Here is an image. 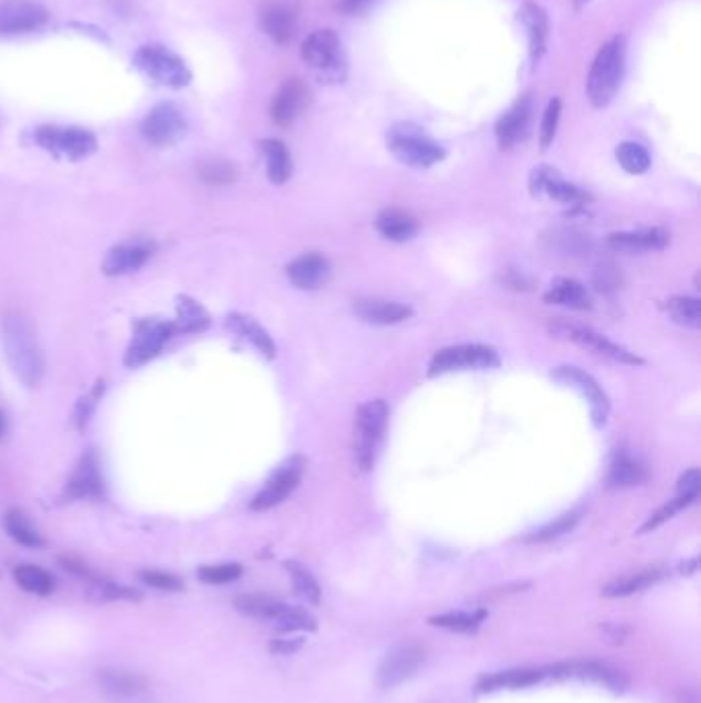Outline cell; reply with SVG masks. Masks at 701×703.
Listing matches in <instances>:
<instances>
[{"label":"cell","instance_id":"6da1fadb","mask_svg":"<svg viewBox=\"0 0 701 703\" xmlns=\"http://www.w3.org/2000/svg\"><path fill=\"white\" fill-rule=\"evenodd\" d=\"M3 346L13 375L29 389L40 387L46 377V356L33 323L21 313L3 319Z\"/></svg>","mask_w":701,"mask_h":703},{"label":"cell","instance_id":"7a4b0ae2","mask_svg":"<svg viewBox=\"0 0 701 703\" xmlns=\"http://www.w3.org/2000/svg\"><path fill=\"white\" fill-rule=\"evenodd\" d=\"M33 142L52 157L70 163L93 157L99 148L97 136L81 126H38L33 130Z\"/></svg>","mask_w":701,"mask_h":703},{"label":"cell","instance_id":"3957f363","mask_svg":"<svg viewBox=\"0 0 701 703\" xmlns=\"http://www.w3.org/2000/svg\"><path fill=\"white\" fill-rule=\"evenodd\" d=\"M625 52V37L617 35L597 54L588 74V99L595 107L609 105L619 91L625 70Z\"/></svg>","mask_w":701,"mask_h":703},{"label":"cell","instance_id":"277c9868","mask_svg":"<svg viewBox=\"0 0 701 703\" xmlns=\"http://www.w3.org/2000/svg\"><path fill=\"white\" fill-rule=\"evenodd\" d=\"M132 62L144 77H149L161 87L179 91L192 83V70L188 68L186 60L161 44L140 46Z\"/></svg>","mask_w":701,"mask_h":703},{"label":"cell","instance_id":"5b68a950","mask_svg":"<svg viewBox=\"0 0 701 703\" xmlns=\"http://www.w3.org/2000/svg\"><path fill=\"white\" fill-rule=\"evenodd\" d=\"M391 153L405 165L426 169L445 159V151L414 124H397L387 134Z\"/></svg>","mask_w":701,"mask_h":703},{"label":"cell","instance_id":"8992f818","mask_svg":"<svg viewBox=\"0 0 701 703\" xmlns=\"http://www.w3.org/2000/svg\"><path fill=\"white\" fill-rule=\"evenodd\" d=\"M389 420V405L383 399L368 401L360 407L356 418V461L362 471H368L379 455Z\"/></svg>","mask_w":701,"mask_h":703},{"label":"cell","instance_id":"52a82bcc","mask_svg":"<svg viewBox=\"0 0 701 703\" xmlns=\"http://www.w3.org/2000/svg\"><path fill=\"white\" fill-rule=\"evenodd\" d=\"M175 336L171 321L159 319V317H146L138 319L132 329V338L124 354V364L128 368H138L144 366L146 362H151L157 358L163 348L169 344V340Z\"/></svg>","mask_w":701,"mask_h":703},{"label":"cell","instance_id":"ba28073f","mask_svg":"<svg viewBox=\"0 0 701 703\" xmlns=\"http://www.w3.org/2000/svg\"><path fill=\"white\" fill-rule=\"evenodd\" d=\"M545 671V681H588L603 685L615 693H621L627 689V679L623 673L613 669L607 662H597V660H570V662H558L551 666H543Z\"/></svg>","mask_w":701,"mask_h":703},{"label":"cell","instance_id":"9c48e42d","mask_svg":"<svg viewBox=\"0 0 701 703\" xmlns=\"http://www.w3.org/2000/svg\"><path fill=\"white\" fill-rule=\"evenodd\" d=\"M500 364L498 352L490 346L482 344H461V346H451L434 354L428 366V375H447L453 370H484V368H494Z\"/></svg>","mask_w":701,"mask_h":703},{"label":"cell","instance_id":"30bf717a","mask_svg":"<svg viewBox=\"0 0 701 703\" xmlns=\"http://www.w3.org/2000/svg\"><path fill=\"white\" fill-rule=\"evenodd\" d=\"M424 660L426 652L420 644L401 642L383 656L375 681L381 689H393L405 681H410L422 669Z\"/></svg>","mask_w":701,"mask_h":703},{"label":"cell","instance_id":"8fae6325","mask_svg":"<svg viewBox=\"0 0 701 703\" xmlns=\"http://www.w3.org/2000/svg\"><path fill=\"white\" fill-rule=\"evenodd\" d=\"M140 132L149 144L157 148H167L186 136L188 122L186 116H183V111L175 103L165 101L155 105L149 114H146Z\"/></svg>","mask_w":701,"mask_h":703},{"label":"cell","instance_id":"7c38bea8","mask_svg":"<svg viewBox=\"0 0 701 703\" xmlns=\"http://www.w3.org/2000/svg\"><path fill=\"white\" fill-rule=\"evenodd\" d=\"M305 471V459L301 455H294L290 459H286L266 481V486L255 494V498L251 500V510L264 512L270 510L278 504H282L297 486L301 484V477Z\"/></svg>","mask_w":701,"mask_h":703},{"label":"cell","instance_id":"4fadbf2b","mask_svg":"<svg viewBox=\"0 0 701 703\" xmlns=\"http://www.w3.org/2000/svg\"><path fill=\"white\" fill-rule=\"evenodd\" d=\"M549 331L553 336L570 340L582 348L593 350L605 358H611L615 362H623V364H642V358L632 354L630 350H625L623 346L611 342L609 338H605L603 333H597L588 327L582 325H574V323H566V321H556L549 323Z\"/></svg>","mask_w":701,"mask_h":703},{"label":"cell","instance_id":"5bb4252c","mask_svg":"<svg viewBox=\"0 0 701 703\" xmlns=\"http://www.w3.org/2000/svg\"><path fill=\"white\" fill-rule=\"evenodd\" d=\"M301 56L313 70L325 74V77H338L344 64L340 37L331 29L311 33L301 48Z\"/></svg>","mask_w":701,"mask_h":703},{"label":"cell","instance_id":"9a60e30c","mask_svg":"<svg viewBox=\"0 0 701 703\" xmlns=\"http://www.w3.org/2000/svg\"><path fill=\"white\" fill-rule=\"evenodd\" d=\"M551 377L576 389L590 405V416H593V422L595 426H605L607 418H609V410H611V405H609V399L605 395V391L601 389V385L590 377L588 373H584L582 368L578 366H558L556 370H553Z\"/></svg>","mask_w":701,"mask_h":703},{"label":"cell","instance_id":"2e32d148","mask_svg":"<svg viewBox=\"0 0 701 703\" xmlns=\"http://www.w3.org/2000/svg\"><path fill=\"white\" fill-rule=\"evenodd\" d=\"M48 19V9L35 0H0V35L38 31Z\"/></svg>","mask_w":701,"mask_h":703},{"label":"cell","instance_id":"e0dca14e","mask_svg":"<svg viewBox=\"0 0 701 703\" xmlns=\"http://www.w3.org/2000/svg\"><path fill=\"white\" fill-rule=\"evenodd\" d=\"M105 492L101 463L95 451H87L66 479L64 496L68 500H97Z\"/></svg>","mask_w":701,"mask_h":703},{"label":"cell","instance_id":"ac0fdd59","mask_svg":"<svg viewBox=\"0 0 701 703\" xmlns=\"http://www.w3.org/2000/svg\"><path fill=\"white\" fill-rule=\"evenodd\" d=\"M531 192L535 196H547L564 204H582L588 200V194L576 185L562 179V175L551 167H539L531 175Z\"/></svg>","mask_w":701,"mask_h":703},{"label":"cell","instance_id":"d6986e66","mask_svg":"<svg viewBox=\"0 0 701 703\" xmlns=\"http://www.w3.org/2000/svg\"><path fill=\"white\" fill-rule=\"evenodd\" d=\"M151 255L153 251L144 243H120L107 251L101 270L109 278L128 276L132 272H138L142 266H146Z\"/></svg>","mask_w":701,"mask_h":703},{"label":"cell","instance_id":"ffe728a7","mask_svg":"<svg viewBox=\"0 0 701 703\" xmlns=\"http://www.w3.org/2000/svg\"><path fill=\"white\" fill-rule=\"evenodd\" d=\"M309 99V91L299 79H288L272 99L270 114L278 126H290L301 116Z\"/></svg>","mask_w":701,"mask_h":703},{"label":"cell","instance_id":"44dd1931","mask_svg":"<svg viewBox=\"0 0 701 703\" xmlns=\"http://www.w3.org/2000/svg\"><path fill=\"white\" fill-rule=\"evenodd\" d=\"M262 29L280 46L288 44L297 29V11L288 0H270L260 13Z\"/></svg>","mask_w":701,"mask_h":703},{"label":"cell","instance_id":"7402d4cb","mask_svg":"<svg viewBox=\"0 0 701 703\" xmlns=\"http://www.w3.org/2000/svg\"><path fill=\"white\" fill-rule=\"evenodd\" d=\"M329 262L319 253H303L288 264L286 274L290 282L301 290H315L329 278Z\"/></svg>","mask_w":701,"mask_h":703},{"label":"cell","instance_id":"603a6c76","mask_svg":"<svg viewBox=\"0 0 701 703\" xmlns=\"http://www.w3.org/2000/svg\"><path fill=\"white\" fill-rule=\"evenodd\" d=\"M354 313L360 321L371 325H397L414 315L408 305L383 299H360L354 303Z\"/></svg>","mask_w":701,"mask_h":703},{"label":"cell","instance_id":"cb8c5ba5","mask_svg":"<svg viewBox=\"0 0 701 703\" xmlns=\"http://www.w3.org/2000/svg\"><path fill=\"white\" fill-rule=\"evenodd\" d=\"M671 235L664 229H642V231H625L613 233L607 237V243L615 251L623 253H642V251H658L669 245Z\"/></svg>","mask_w":701,"mask_h":703},{"label":"cell","instance_id":"d4e9b609","mask_svg":"<svg viewBox=\"0 0 701 703\" xmlns=\"http://www.w3.org/2000/svg\"><path fill=\"white\" fill-rule=\"evenodd\" d=\"M545 681V671L543 669H510V671H498L492 675H484L477 681V691L479 693H496L504 689H525L533 687Z\"/></svg>","mask_w":701,"mask_h":703},{"label":"cell","instance_id":"484cf974","mask_svg":"<svg viewBox=\"0 0 701 703\" xmlns=\"http://www.w3.org/2000/svg\"><path fill=\"white\" fill-rule=\"evenodd\" d=\"M531 122V99L523 97L516 101L496 124V136L502 148H510L525 138Z\"/></svg>","mask_w":701,"mask_h":703},{"label":"cell","instance_id":"4316f807","mask_svg":"<svg viewBox=\"0 0 701 703\" xmlns=\"http://www.w3.org/2000/svg\"><path fill=\"white\" fill-rule=\"evenodd\" d=\"M227 327L239 336L241 340H245L247 344H251L257 352L262 356H266L268 360H272L276 356V344L272 342L270 333L257 323L251 315L245 313H231L227 315Z\"/></svg>","mask_w":701,"mask_h":703},{"label":"cell","instance_id":"83f0119b","mask_svg":"<svg viewBox=\"0 0 701 703\" xmlns=\"http://www.w3.org/2000/svg\"><path fill=\"white\" fill-rule=\"evenodd\" d=\"M210 313L188 294L177 296L175 319L171 321L175 336H188V333H204L210 327Z\"/></svg>","mask_w":701,"mask_h":703},{"label":"cell","instance_id":"f1b7e54d","mask_svg":"<svg viewBox=\"0 0 701 703\" xmlns=\"http://www.w3.org/2000/svg\"><path fill=\"white\" fill-rule=\"evenodd\" d=\"M543 299L549 305H560V307H568V309H576V311L590 309V294H588L586 286H582L578 280H572V278L553 280Z\"/></svg>","mask_w":701,"mask_h":703},{"label":"cell","instance_id":"f546056e","mask_svg":"<svg viewBox=\"0 0 701 703\" xmlns=\"http://www.w3.org/2000/svg\"><path fill=\"white\" fill-rule=\"evenodd\" d=\"M648 471L640 459H636L630 453H617L609 465L607 481L611 488H632L646 481Z\"/></svg>","mask_w":701,"mask_h":703},{"label":"cell","instance_id":"4dcf8cb0","mask_svg":"<svg viewBox=\"0 0 701 703\" xmlns=\"http://www.w3.org/2000/svg\"><path fill=\"white\" fill-rule=\"evenodd\" d=\"M662 578V570L660 568H646L634 574H627L621 578L611 580L609 584L603 586L601 595L605 599H619V597H632L636 592H642L650 586H654L658 580Z\"/></svg>","mask_w":701,"mask_h":703},{"label":"cell","instance_id":"1f68e13d","mask_svg":"<svg viewBox=\"0 0 701 703\" xmlns=\"http://www.w3.org/2000/svg\"><path fill=\"white\" fill-rule=\"evenodd\" d=\"M377 229L385 239L395 243H405L416 237L418 222L408 212L391 208V210H383L377 216Z\"/></svg>","mask_w":701,"mask_h":703},{"label":"cell","instance_id":"d6a6232c","mask_svg":"<svg viewBox=\"0 0 701 703\" xmlns=\"http://www.w3.org/2000/svg\"><path fill=\"white\" fill-rule=\"evenodd\" d=\"M5 529L9 533V537L13 541H17L23 547H31V549H40L44 547V535L40 533V529L33 525L31 518L21 510V508H11L5 514Z\"/></svg>","mask_w":701,"mask_h":703},{"label":"cell","instance_id":"836d02e7","mask_svg":"<svg viewBox=\"0 0 701 703\" xmlns=\"http://www.w3.org/2000/svg\"><path fill=\"white\" fill-rule=\"evenodd\" d=\"M519 15H521V19H523V23L527 27L531 58L537 62L543 56L545 44H547V15L535 3H525Z\"/></svg>","mask_w":701,"mask_h":703},{"label":"cell","instance_id":"e575fe53","mask_svg":"<svg viewBox=\"0 0 701 703\" xmlns=\"http://www.w3.org/2000/svg\"><path fill=\"white\" fill-rule=\"evenodd\" d=\"M488 617V611L475 609V611H451L442 615H432L428 623L432 627L447 629V632L455 634H475L479 627H482L484 619Z\"/></svg>","mask_w":701,"mask_h":703},{"label":"cell","instance_id":"d590c367","mask_svg":"<svg viewBox=\"0 0 701 703\" xmlns=\"http://www.w3.org/2000/svg\"><path fill=\"white\" fill-rule=\"evenodd\" d=\"M99 683L105 693L114 697H132L144 691L146 681L132 671L122 669H105L99 673Z\"/></svg>","mask_w":701,"mask_h":703},{"label":"cell","instance_id":"8d00e7d4","mask_svg":"<svg viewBox=\"0 0 701 703\" xmlns=\"http://www.w3.org/2000/svg\"><path fill=\"white\" fill-rule=\"evenodd\" d=\"M13 576H15V582L25 592H29V595L48 597V595H52L54 588H56L54 576L48 570L35 566V564H21V566H17Z\"/></svg>","mask_w":701,"mask_h":703},{"label":"cell","instance_id":"74e56055","mask_svg":"<svg viewBox=\"0 0 701 703\" xmlns=\"http://www.w3.org/2000/svg\"><path fill=\"white\" fill-rule=\"evenodd\" d=\"M262 153L266 157V169H268V177L272 183L282 185L288 181V177L292 175V161L288 155V148L274 138H268L262 142Z\"/></svg>","mask_w":701,"mask_h":703},{"label":"cell","instance_id":"f35d334b","mask_svg":"<svg viewBox=\"0 0 701 703\" xmlns=\"http://www.w3.org/2000/svg\"><path fill=\"white\" fill-rule=\"evenodd\" d=\"M288 603H282L278 599L266 597V595H241L235 599L237 611H241L247 617L253 619H264V621H276Z\"/></svg>","mask_w":701,"mask_h":703},{"label":"cell","instance_id":"ab89813d","mask_svg":"<svg viewBox=\"0 0 701 703\" xmlns=\"http://www.w3.org/2000/svg\"><path fill=\"white\" fill-rule=\"evenodd\" d=\"M286 572L292 580L294 592L307 603V605H319L321 601V588L311 570L299 562H286Z\"/></svg>","mask_w":701,"mask_h":703},{"label":"cell","instance_id":"60d3db41","mask_svg":"<svg viewBox=\"0 0 701 703\" xmlns=\"http://www.w3.org/2000/svg\"><path fill=\"white\" fill-rule=\"evenodd\" d=\"M276 629L282 634H294V632H315L317 629V619L303 607L297 605H286L284 613L274 621Z\"/></svg>","mask_w":701,"mask_h":703},{"label":"cell","instance_id":"b9f144b4","mask_svg":"<svg viewBox=\"0 0 701 703\" xmlns=\"http://www.w3.org/2000/svg\"><path fill=\"white\" fill-rule=\"evenodd\" d=\"M667 311L675 323L697 329L701 325V303L691 296H675L667 303Z\"/></svg>","mask_w":701,"mask_h":703},{"label":"cell","instance_id":"7bdbcfd3","mask_svg":"<svg viewBox=\"0 0 701 703\" xmlns=\"http://www.w3.org/2000/svg\"><path fill=\"white\" fill-rule=\"evenodd\" d=\"M617 161L619 165L627 171V173H634V175H640L644 171H648L650 167V155L644 146L636 144V142H623L619 144L617 148Z\"/></svg>","mask_w":701,"mask_h":703},{"label":"cell","instance_id":"ee69618b","mask_svg":"<svg viewBox=\"0 0 701 703\" xmlns=\"http://www.w3.org/2000/svg\"><path fill=\"white\" fill-rule=\"evenodd\" d=\"M580 521V512H566L562 516H558L556 521H551L547 523L545 527H541L539 531H535L529 541L533 543H545V541H553V539H560L564 535H568L570 531L576 529Z\"/></svg>","mask_w":701,"mask_h":703},{"label":"cell","instance_id":"f6af8a7d","mask_svg":"<svg viewBox=\"0 0 701 703\" xmlns=\"http://www.w3.org/2000/svg\"><path fill=\"white\" fill-rule=\"evenodd\" d=\"M198 173L210 185H227L237 179V167L227 159H208L200 165Z\"/></svg>","mask_w":701,"mask_h":703},{"label":"cell","instance_id":"bcb514c9","mask_svg":"<svg viewBox=\"0 0 701 703\" xmlns=\"http://www.w3.org/2000/svg\"><path fill=\"white\" fill-rule=\"evenodd\" d=\"M697 500V496L693 494H683V492H677V496L669 502V504H664L654 516H650L648 521L644 523V527L640 529V533H648V531H654L658 529L662 523H667L669 518H673L677 512H681L683 508H687L689 504H693Z\"/></svg>","mask_w":701,"mask_h":703},{"label":"cell","instance_id":"7dc6e473","mask_svg":"<svg viewBox=\"0 0 701 703\" xmlns=\"http://www.w3.org/2000/svg\"><path fill=\"white\" fill-rule=\"evenodd\" d=\"M241 574H243L241 564H216V566L198 568V578L204 584H229L241 578Z\"/></svg>","mask_w":701,"mask_h":703},{"label":"cell","instance_id":"c3c4849f","mask_svg":"<svg viewBox=\"0 0 701 703\" xmlns=\"http://www.w3.org/2000/svg\"><path fill=\"white\" fill-rule=\"evenodd\" d=\"M103 391H105V383L103 381H97L95 387L77 403V412H75V422L79 428H85L87 422L91 420L93 412H95V407L99 405L101 397H103Z\"/></svg>","mask_w":701,"mask_h":703},{"label":"cell","instance_id":"681fc988","mask_svg":"<svg viewBox=\"0 0 701 703\" xmlns=\"http://www.w3.org/2000/svg\"><path fill=\"white\" fill-rule=\"evenodd\" d=\"M140 580L157 590H167V592H179L183 590V580L177 578L171 572H163V570H144L140 572Z\"/></svg>","mask_w":701,"mask_h":703},{"label":"cell","instance_id":"f907efd6","mask_svg":"<svg viewBox=\"0 0 701 703\" xmlns=\"http://www.w3.org/2000/svg\"><path fill=\"white\" fill-rule=\"evenodd\" d=\"M95 584L99 588V597L105 599V601H140L142 599V595H140L138 590L122 586V584H116V582L97 580Z\"/></svg>","mask_w":701,"mask_h":703},{"label":"cell","instance_id":"816d5d0a","mask_svg":"<svg viewBox=\"0 0 701 703\" xmlns=\"http://www.w3.org/2000/svg\"><path fill=\"white\" fill-rule=\"evenodd\" d=\"M560 109H562L560 99H553L545 109L543 124H541V146L543 148H547L553 142V136H556L558 122H560Z\"/></svg>","mask_w":701,"mask_h":703},{"label":"cell","instance_id":"f5cc1de1","mask_svg":"<svg viewBox=\"0 0 701 703\" xmlns=\"http://www.w3.org/2000/svg\"><path fill=\"white\" fill-rule=\"evenodd\" d=\"M60 564H62L68 572H72V574L79 576V578H85V580H89V582H97V580H99V576H97L85 562H81V560H77V558H72V555H62Z\"/></svg>","mask_w":701,"mask_h":703},{"label":"cell","instance_id":"db71d44e","mask_svg":"<svg viewBox=\"0 0 701 703\" xmlns=\"http://www.w3.org/2000/svg\"><path fill=\"white\" fill-rule=\"evenodd\" d=\"M599 632H601V638H603L607 644L619 646V644L625 642L627 634H630V627L619 625V623H603V625L599 627Z\"/></svg>","mask_w":701,"mask_h":703},{"label":"cell","instance_id":"11a10c76","mask_svg":"<svg viewBox=\"0 0 701 703\" xmlns=\"http://www.w3.org/2000/svg\"><path fill=\"white\" fill-rule=\"evenodd\" d=\"M303 644H305V638H303V636H286V638H278V640L270 642L268 648H270V652H274V654L286 656V654L299 652V650L303 648Z\"/></svg>","mask_w":701,"mask_h":703},{"label":"cell","instance_id":"9f6ffc18","mask_svg":"<svg viewBox=\"0 0 701 703\" xmlns=\"http://www.w3.org/2000/svg\"><path fill=\"white\" fill-rule=\"evenodd\" d=\"M699 490H701V475H699L697 469H689V471L679 479L677 492L699 496Z\"/></svg>","mask_w":701,"mask_h":703},{"label":"cell","instance_id":"6f0895ef","mask_svg":"<svg viewBox=\"0 0 701 703\" xmlns=\"http://www.w3.org/2000/svg\"><path fill=\"white\" fill-rule=\"evenodd\" d=\"M595 280H597V284H599L601 290H611V288H617V284H619L617 274H615V268H613V266H607V264H603V266L597 270Z\"/></svg>","mask_w":701,"mask_h":703},{"label":"cell","instance_id":"680465c9","mask_svg":"<svg viewBox=\"0 0 701 703\" xmlns=\"http://www.w3.org/2000/svg\"><path fill=\"white\" fill-rule=\"evenodd\" d=\"M366 3H371V0H338L340 9H344V11H348V13H354V11L362 9Z\"/></svg>","mask_w":701,"mask_h":703},{"label":"cell","instance_id":"91938a15","mask_svg":"<svg viewBox=\"0 0 701 703\" xmlns=\"http://www.w3.org/2000/svg\"><path fill=\"white\" fill-rule=\"evenodd\" d=\"M3 432H5V416L0 414V436H3Z\"/></svg>","mask_w":701,"mask_h":703},{"label":"cell","instance_id":"94428289","mask_svg":"<svg viewBox=\"0 0 701 703\" xmlns=\"http://www.w3.org/2000/svg\"><path fill=\"white\" fill-rule=\"evenodd\" d=\"M576 3H578V5H582V3H588V0H576Z\"/></svg>","mask_w":701,"mask_h":703}]
</instances>
